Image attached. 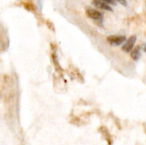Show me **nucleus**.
<instances>
[{"label": "nucleus", "mask_w": 146, "mask_h": 145, "mask_svg": "<svg viewBox=\"0 0 146 145\" xmlns=\"http://www.w3.org/2000/svg\"><path fill=\"white\" fill-rule=\"evenodd\" d=\"M127 38L123 35H110L107 38V41L112 45H120L126 42Z\"/></svg>", "instance_id": "nucleus-1"}, {"label": "nucleus", "mask_w": 146, "mask_h": 145, "mask_svg": "<svg viewBox=\"0 0 146 145\" xmlns=\"http://www.w3.org/2000/svg\"><path fill=\"white\" fill-rule=\"evenodd\" d=\"M136 40H137V37L135 35L131 36L127 40H126L125 44L122 46V50L124 52H127V53L131 52L133 50V47H134V44L136 43Z\"/></svg>", "instance_id": "nucleus-2"}, {"label": "nucleus", "mask_w": 146, "mask_h": 145, "mask_svg": "<svg viewBox=\"0 0 146 145\" xmlns=\"http://www.w3.org/2000/svg\"><path fill=\"white\" fill-rule=\"evenodd\" d=\"M86 14L89 18L93 19L95 21H100V20H103V18H104L103 14L94 9H86Z\"/></svg>", "instance_id": "nucleus-3"}, {"label": "nucleus", "mask_w": 146, "mask_h": 145, "mask_svg": "<svg viewBox=\"0 0 146 145\" xmlns=\"http://www.w3.org/2000/svg\"><path fill=\"white\" fill-rule=\"evenodd\" d=\"M92 4L98 9H104V10H107V11H113L112 8L110 6V4L104 3V1L101 0H92Z\"/></svg>", "instance_id": "nucleus-4"}, {"label": "nucleus", "mask_w": 146, "mask_h": 145, "mask_svg": "<svg viewBox=\"0 0 146 145\" xmlns=\"http://www.w3.org/2000/svg\"><path fill=\"white\" fill-rule=\"evenodd\" d=\"M140 47L138 46L136 47L135 49H133V50L131 51V57L134 60V61H138L139 58H140V56H141V52H140Z\"/></svg>", "instance_id": "nucleus-5"}, {"label": "nucleus", "mask_w": 146, "mask_h": 145, "mask_svg": "<svg viewBox=\"0 0 146 145\" xmlns=\"http://www.w3.org/2000/svg\"><path fill=\"white\" fill-rule=\"evenodd\" d=\"M101 1H104V3L110 4V5H115L116 4V2L115 0H101Z\"/></svg>", "instance_id": "nucleus-6"}, {"label": "nucleus", "mask_w": 146, "mask_h": 145, "mask_svg": "<svg viewBox=\"0 0 146 145\" xmlns=\"http://www.w3.org/2000/svg\"><path fill=\"white\" fill-rule=\"evenodd\" d=\"M115 1L117 2V3H121L123 6H127V3L126 0H115Z\"/></svg>", "instance_id": "nucleus-7"}, {"label": "nucleus", "mask_w": 146, "mask_h": 145, "mask_svg": "<svg viewBox=\"0 0 146 145\" xmlns=\"http://www.w3.org/2000/svg\"><path fill=\"white\" fill-rule=\"evenodd\" d=\"M142 48H143L144 51H145V52H146V44H144L142 45Z\"/></svg>", "instance_id": "nucleus-8"}]
</instances>
